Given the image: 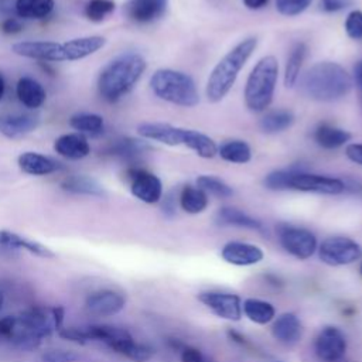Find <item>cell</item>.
<instances>
[{
	"label": "cell",
	"instance_id": "6da1fadb",
	"mask_svg": "<svg viewBox=\"0 0 362 362\" xmlns=\"http://www.w3.org/2000/svg\"><path fill=\"white\" fill-rule=\"evenodd\" d=\"M58 335L78 344H85L86 341H100L115 352L124 355L133 362H147L154 355V349L151 346L136 342L129 331L113 325L99 324L88 327H68L61 328Z\"/></svg>",
	"mask_w": 362,
	"mask_h": 362
},
{
	"label": "cell",
	"instance_id": "7a4b0ae2",
	"mask_svg": "<svg viewBox=\"0 0 362 362\" xmlns=\"http://www.w3.org/2000/svg\"><path fill=\"white\" fill-rule=\"evenodd\" d=\"M354 81L337 62L322 61L310 66L300 76V90L310 99L332 102L349 93Z\"/></svg>",
	"mask_w": 362,
	"mask_h": 362
},
{
	"label": "cell",
	"instance_id": "3957f363",
	"mask_svg": "<svg viewBox=\"0 0 362 362\" xmlns=\"http://www.w3.org/2000/svg\"><path fill=\"white\" fill-rule=\"evenodd\" d=\"M146 68V59L136 52H126L113 58L98 76L99 95L107 102L119 100L134 88Z\"/></svg>",
	"mask_w": 362,
	"mask_h": 362
},
{
	"label": "cell",
	"instance_id": "277c9868",
	"mask_svg": "<svg viewBox=\"0 0 362 362\" xmlns=\"http://www.w3.org/2000/svg\"><path fill=\"white\" fill-rule=\"evenodd\" d=\"M257 47L256 37H247L238 42L212 69L206 82V98L209 102L222 100L232 89L240 69Z\"/></svg>",
	"mask_w": 362,
	"mask_h": 362
},
{
	"label": "cell",
	"instance_id": "5b68a950",
	"mask_svg": "<svg viewBox=\"0 0 362 362\" xmlns=\"http://www.w3.org/2000/svg\"><path fill=\"white\" fill-rule=\"evenodd\" d=\"M279 76V62L273 55L257 61L245 85V103L252 112H263L273 100Z\"/></svg>",
	"mask_w": 362,
	"mask_h": 362
},
{
	"label": "cell",
	"instance_id": "8992f818",
	"mask_svg": "<svg viewBox=\"0 0 362 362\" xmlns=\"http://www.w3.org/2000/svg\"><path fill=\"white\" fill-rule=\"evenodd\" d=\"M150 88L157 98L178 106L192 107L199 102L194 79L181 71L157 69L150 78Z\"/></svg>",
	"mask_w": 362,
	"mask_h": 362
},
{
	"label": "cell",
	"instance_id": "52a82bcc",
	"mask_svg": "<svg viewBox=\"0 0 362 362\" xmlns=\"http://www.w3.org/2000/svg\"><path fill=\"white\" fill-rule=\"evenodd\" d=\"M55 329L51 308H30L14 315L10 341L21 349H33Z\"/></svg>",
	"mask_w": 362,
	"mask_h": 362
},
{
	"label": "cell",
	"instance_id": "ba28073f",
	"mask_svg": "<svg viewBox=\"0 0 362 362\" xmlns=\"http://www.w3.org/2000/svg\"><path fill=\"white\" fill-rule=\"evenodd\" d=\"M281 189H296L303 192H317L338 195L345 191V182L339 178L311 174L298 168L280 170Z\"/></svg>",
	"mask_w": 362,
	"mask_h": 362
},
{
	"label": "cell",
	"instance_id": "9c48e42d",
	"mask_svg": "<svg viewBox=\"0 0 362 362\" xmlns=\"http://www.w3.org/2000/svg\"><path fill=\"white\" fill-rule=\"evenodd\" d=\"M318 255L328 266H345L361 259L362 247L351 238L331 236L322 240Z\"/></svg>",
	"mask_w": 362,
	"mask_h": 362
},
{
	"label": "cell",
	"instance_id": "30bf717a",
	"mask_svg": "<svg viewBox=\"0 0 362 362\" xmlns=\"http://www.w3.org/2000/svg\"><path fill=\"white\" fill-rule=\"evenodd\" d=\"M277 235L284 250L298 260L311 257L317 249V238L308 229L283 223L277 226Z\"/></svg>",
	"mask_w": 362,
	"mask_h": 362
},
{
	"label": "cell",
	"instance_id": "8fae6325",
	"mask_svg": "<svg viewBox=\"0 0 362 362\" xmlns=\"http://www.w3.org/2000/svg\"><path fill=\"white\" fill-rule=\"evenodd\" d=\"M13 52L42 62H57L66 61V47L65 42L57 41H21L11 47Z\"/></svg>",
	"mask_w": 362,
	"mask_h": 362
},
{
	"label": "cell",
	"instance_id": "7c38bea8",
	"mask_svg": "<svg viewBox=\"0 0 362 362\" xmlns=\"http://www.w3.org/2000/svg\"><path fill=\"white\" fill-rule=\"evenodd\" d=\"M127 178L130 181V191L137 199L146 204H156L161 199L163 184L153 173L143 168H130Z\"/></svg>",
	"mask_w": 362,
	"mask_h": 362
},
{
	"label": "cell",
	"instance_id": "4fadbf2b",
	"mask_svg": "<svg viewBox=\"0 0 362 362\" xmlns=\"http://www.w3.org/2000/svg\"><path fill=\"white\" fill-rule=\"evenodd\" d=\"M314 351L321 362H338L346 352V339L337 327H325L315 338Z\"/></svg>",
	"mask_w": 362,
	"mask_h": 362
},
{
	"label": "cell",
	"instance_id": "5bb4252c",
	"mask_svg": "<svg viewBox=\"0 0 362 362\" xmlns=\"http://www.w3.org/2000/svg\"><path fill=\"white\" fill-rule=\"evenodd\" d=\"M198 300L204 305H206L215 315L223 320L239 321L242 317V301L236 294L204 291L198 294Z\"/></svg>",
	"mask_w": 362,
	"mask_h": 362
},
{
	"label": "cell",
	"instance_id": "9a60e30c",
	"mask_svg": "<svg viewBox=\"0 0 362 362\" xmlns=\"http://www.w3.org/2000/svg\"><path fill=\"white\" fill-rule=\"evenodd\" d=\"M168 0H127L124 14L137 24H148L165 14Z\"/></svg>",
	"mask_w": 362,
	"mask_h": 362
},
{
	"label": "cell",
	"instance_id": "2e32d148",
	"mask_svg": "<svg viewBox=\"0 0 362 362\" xmlns=\"http://www.w3.org/2000/svg\"><path fill=\"white\" fill-rule=\"evenodd\" d=\"M40 124V116L37 113L20 112V113H6L0 116V133L7 139L23 137Z\"/></svg>",
	"mask_w": 362,
	"mask_h": 362
},
{
	"label": "cell",
	"instance_id": "e0dca14e",
	"mask_svg": "<svg viewBox=\"0 0 362 362\" xmlns=\"http://www.w3.org/2000/svg\"><path fill=\"white\" fill-rule=\"evenodd\" d=\"M137 133L148 140H154L167 146H180L184 144L185 129L168 124V123H141L137 127Z\"/></svg>",
	"mask_w": 362,
	"mask_h": 362
},
{
	"label": "cell",
	"instance_id": "ac0fdd59",
	"mask_svg": "<svg viewBox=\"0 0 362 362\" xmlns=\"http://www.w3.org/2000/svg\"><path fill=\"white\" fill-rule=\"evenodd\" d=\"M221 256L226 263L235 266H252L263 259V250L252 243L228 242L222 247Z\"/></svg>",
	"mask_w": 362,
	"mask_h": 362
},
{
	"label": "cell",
	"instance_id": "d6986e66",
	"mask_svg": "<svg viewBox=\"0 0 362 362\" xmlns=\"http://www.w3.org/2000/svg\"><path fill=\"white\" fill-rule=\"evenodd\" d=\"M124 297L120 293L113 290H100L95 291L86 298V310L92 314L109 317L117 314L124 307Z\"/></svg>",
	"mask_w": 362,
	"mask_h": 362
},
{
	"label": "cell",
	"instance_id": "ffe728a7",
	"mask_svg": "<svg viewBox=\"0 0 362 362\" xmlns=\"http://www.w3.org/2000/svg\"><path fill=\"white\" fill-rule=\"evenodd\" d=\"M0 249L1 250H27L35 256L40 257H54V252L51 249H48L47 246L35 242V240H30L16 232H10V230H0Z\"/></svg>",
	"mask_w": 362,
	"mask_h": 362
},
{
	"label": "cell",
	"instance_id": "44dd1931",
	"mask_svg": "<svg viewBox=\"0 0 362 362\" xmlns=\"http://www.w3.org/2000/svg\"><path fill=\"white\" fill-rule=\"evenodd\" d=\"M54 150L65 158L81 160L90 153V146L81 133H66L54 141Z\"/></svg>",
	"mask_w": 362,
	"mask_h": 362
},
{
	"label": "cell",
	"instance_id": "7402d4cb",
	"mask_svg": "<svg viewBox=\"0 0 362 362\" xmlns=\"http://www.w3.org/2000/svg\"><path fill=\"white\" fill-rule=\"evenodd\" d=\"M17 163L21 171L30 175H48L61 168L59 163L51 157L34 151H25L20 154Z\"/></svg>",
	"mask_w": 362,
	"mask_h": 362
},
{
	"label": "cell",
	"instance_id": "603a6c76",
	"mask_svg": "<svg viewBox=\"0 0 362 362\" xmlns=\"http://www.w3.org/2000/svg\"><path fill=\"white\" fill-rule=\"evenodd\" d=\"M16 93L18 100L28 109H38L47 98L42 85L31 76H23L18 79L16 85Z\"/></svg>",
	"mask_w": 362,
	"mask_h": 362
},
{
	"label": "cell",
	"instance_id": "cb8c5ba5",
	"mask_svg": "<svg viewBox=\"0 0 362 362\" xmlns=\"http://www.w3.org/2000/svg\"><path fill=\"white\" fill-rule=\"evenodd\" d=\"M105 44L106 40L102 35H88L68 40L65 41L66 61H78L85 57H89L99 51Z\"/></svg>",
	"mask_w": 362,
	"mask_h": 362
},
{
	"label": "cell",
	"instance_id": "d4e9b609",
	"mask_svg": "<svg viewBox=\"0 0 362 362\" xmlns=\"http://www.w3.org/2000/svg\"><path fill=\"white\" fill-rule=\"evenodd\" d=\"M215 221L221 226H238V228H246L253 230H263V225L259 219L232 206L221 208L216 212Z\"/></svg>",
	"mask_w": 362,
	"mask_h": 362
},
{
	"label": "cell",
	"instance_id": "484cf974",
	"mask_svg": "<svg viewBox=\"0 0 362 362\" xmlns=\"http://www.w3.org/2000/svg\"><path fill=\"white\" fill-rule=\"evenodd\" d=\"M272 334L283 344H294L301 337V322L293 313H284L273 322Z\"/></svg>",
	"mask_w": 362,
	"mask_h": 362
},
{
	"label": "cell",
	"instance_id": "4316f807",
	"mask_svg": "<svg viewBox=\"0 0 362 362\" xmlns=\"http://www.w3.org/2000/svg\"><path fill=\"white\" fill-rule=\"evenodd\" d=\"M61 187L64 191L76 195H89L99 198L106 195L103 187L89 175H69L61 182Z\"/></svg>",
	"mask_w": 362,
	"mask_h": 362
},
{
	"label": "cell",
	"instance_id": "83f0119b",
	"mask_svg": "<svg viewBox=\"0 0 362 362\" xmlns=\"http://www.w3.org/2000/svg\"><path fill=\"white\" fill-rule=\"evenodd\" d=\"M314 140L320 147L327 150H334L346 144L351 140V133L344 129L322 123L315 129Z\"/></svg>",
	"mask_w": 362,
	"mask_h": 362
},
{
	"label": "cell",
	"instance_id": "f1b7e54d",
	"mask_svg": "<svg viewBox=\"0 0 362 362\" xmlns=\"http://www.w3.org/2000/svg\"><path fill=\"white\" fill-rule=\"evenodd\" d=\"M147 150H150V146L146 141L132 139V137H122L115 140L107 147L106 153L122 160H134L143 153H146Z\"/></svg>",
	"mask_w": 362,
	"mask_h": 362
},
{
	"label": "cell",
	"instance_id": "f546056e",
	"mask_svg": "<svg viewBox=\"0 0 362 362\" xmlns=\"http://www.w3.org/2000/svg\"><path fill=\"white\" fill-rule=\"evenodd\" d=\"M54 6V0H16L14 8L21 18L41 20L51 14Z\"/></svg>",
	"mask_w": 362,
	"mask_h": 362
},
{
	"label": "cell",
	"instance_id": "4dcf8cb0",
	"mask_svg": "<svg viewBox=\"0 0 362 362\" xmlns=\"http://www.w3.org/2000/svg\"><path fill=\"white\" fill-rule=\"evenodd\" d=\"M184 146L194 150L202 158H212L218 153V147L209 136L192 129H185Z\"/></svg>",
	"mask_w": 362,
	"mask_h": 362
},
{
	"label": "cell",
	"instance_id": "1f68e13d",
	"mask_svg": "<svg viewBox=\"0 0 362 362\" xmlns=\"http://www.w3.org/2000/svg\"><path fill=\"white\" fill-rule=\"evenodd\" d=\"M222 160L236 164H245L252 158V150L245 140H228L218 147Z\"/></svg>",
	"mask_w": 362,
	"mask_h": 362
},
{
	"label": "cell",
	"instance_id": "d6a6232c",
	"mask_svg": "<svg viewBox=\"0 0 362 362\" xmlns=\"http://www.w3.org/2000/svg\"><path fill=\"white\" fill-rule=\"evenodd\" d=\"M242 310L245 315L256 324H267L276 314V310L270 303L257 298H246L242 304Z\"/></svg>",
	"mask_w": 362,
	"mask_h": 362
},
{
	"label": "cell",
	"instance_id": "836d02e7",
	"mask_svg": "<svg viewBox=\"0 0 362 362\" xmlns=\"http://www.w3.org/2000/svg\"><path fill=\"white\" fill-rule=\"evenodd\" d=\"M307 51H308V48L304 42H297L294 45V48L291 49L290 57L286 64V69H284V85L287 88H291L297 83V81L300 78V69H301L303 61L305 59Z\"/></svg>",
	"mask_w": 362,
	"mask_h": 362
},
{
	"label": "cell",
	"instance_id": "e575fe53",
	"mask_svg": "<svg viewBox=\"0 0 362 362\" xmlns=\"http://www.w3.org/2000/svg\"><path fill=\"white\" fill-rule=\"evenodd\" d=\"M294 123V115L290 110H273L266 113L262 119H260V130L269 134L273 133H280L286 129H288L291 124Z\"/></svg>",
	"mask_w": 362,
	"mask_h": 362
},
{
	"label": "cell",
	"instance_id": "d590c367",
	"mask_svg": "<svg viewBox=\"0 0 362 362\" xmlns=\"http://www.w3.org/2000/svg\"><path fill=\"white\" fill-rule=\"evenodd\" d=\"M180 205L188 214H201L208 206V195L198 187L185 185L180 194Z\"/></svg>",
	"mask_w": 362,
	"mask_h": 362
},
{
	"label": "cell",
	"instance_id": "8d00e7d4",
	"mask_svg": "<svg viewBox=\"0 0 362 362\" xmlns=\"http://www.w3.org/2000/svg\"><path fill=\"white\" fill-rule=\"evenodd\" d=\"M69 126L78 130L81 134H90L96 136L100 134L105 129L103 117L96 113H76L71 116Z\"/></svg>",
	"mask_w": 362,
	"mask_h": 362
},
{
	"label": "cell",
	"instance_id": "74e56055",
	"mask_svg": "<svg viewBox=\"0 0 362 362\" xmlns=\"http://www.w3.org/2000/svg\"><path fill=\"white\" fill-rule=\"evenodd\" d=\"M197 185L205 194H211L218 198H228L233 194L232 188L218 177L214 175H201L197 178Z\"/></svg>",
	"mask_w": 362,
	"mask_h": 362
},
{
	"label": "cell",
	"instance_id": "f35d334b",
	"mask_svg": "<svg viewBox=\"0 0 362 362\" xmlns=\"http://www.w3.org/2000/svg\"><path fill=\"white\" fill-rule=\"evenodd\" d=\"M115 10L113 0H89L85 6V16L93 23H100Z\"/></svg>",
	"mask_w": 362,
	"mask_h": 362
},
{
	"label": "cell",
	"instance_id": "ab89813d",
	"mask_svg": "<svg viewBox=\"0 0 362 362\" xmlns=\"http://www.w3.org/2000/svg\"><path fill=\"white\" fill-rule=\"evenodd\" d=\"M313 0H276V8L280 14L294 17L301 14Z\"/></svg>",
	"mask_w": 362,
	"mask_h": 362
},
{
	"label": "cell",
	"instance_id": "60d3db41",
	"mask_svg": "<svg viewBox=\"0 0 362 362\" xmlns=\"http://www.w3.org/2000/svg\"><path fill=\"white\" fill-rule=\"evenodd\" d=\"M345 31L352 40H362V11L354 10L345 20Z\"/></svg>",
	"mask_w": 362,
	"mask_h": 362
},
{
	"label": "cell",
	"instance_id": "b9f144b4",
	"mask_svg": "<svg viewBox=\"0 0 362 362\" xmlns=\"http://www.w3.org/2000/svg\"><path fill=\"white\" fill-rule=\"evenodd\" d=\"M42 362H75L78 355L72 351L65 349H49L42 354Z\"/></svg>",
	"mask_w": 362,
	"mask_h": 362
},
{
	"label": "cell",
	"instance_id": "7bdbcfd3",
	"mask_svg": "<svg viewBox=\"0 0 362 362\" xmlns=\"http://www.w3.org/2000/svg\"><path fill=\"white\" fill-rule=\"evenodd\" d=\"M354 0H320V7L325 13H337L349 7Z\"/></svg>",
	"mask_w": 362,
	"mask_h": 362
},
{
	"label": "cell",
	"instance_id": "ee69618b",
	"mask_svg": "<svg viewBox=\"0 0 362 362\" xmlns=\"http://www.w3.org/2000/svg\"><path fill=\"white\" fill-rule=\"evenodd\" d=\"M204 355L194 346H184L181 351V362H204Z\"/></svg>",
	"mask_w": 362,
	"mask_h": 362
},
{
	"label": "cell",
	"instance_id": "f6af8a7d",
	"mask_svg": "<svg viewBox=\"0 0 362 362\" xmlns=\"http://www.w3.org/2000/svg\"><path fill=\"white\" fill-rule=\"evenodd\" d=\"M23 30V24L18 18L16 17H8L6 18L3 23H1V31L4 34H8V35H13V34H17Z\"/></svg>",
	"mask_w": 362,
	"mask_h": 362
},
{
	"label": "cell",
	"instance_id": "bcb514c9",
	"mask_svg": "<svg viewBox=\"0 0 362 362\" xmlns=\"http://www.w3.org/2000/svg\"><path fill=\"white\" fill-rule=\"evenodd\" d=\"M345 154L351 161L362 165V143L348 144L345 148Z\"/></svg>",
	"mask_w": 362,
	"mask_h": 362
},
{
	"label": "cell",
	"instance_id": "7dc6e473",
	"mask_svg": "<svg viewBox=\"0 0 362 362\" xmlns=\"http://www.w3.org/2000/svg\"><path fill=\"white\" fill-rule=\"evenodd\" d=\"M13 324H14V315H7L0 320V338L8 339L13 331Z\"/></svg>",
	"mask_w": 362,
	"mask_h": 362
},
{
	"label": "cell",
	"instance_id": "c3c4849f",
	"mask_svg": "<svg viewBox=\"0 0 362 362\" xmlns=\"http://www.w3.org/2000/svg\"><path fill=\"white\" fill-rule=\"evenodd\" d=\"M52 311V318H54V325L55 329H61L62 328V322H64V315H65V310L62 305H55L51 308Z\"/></svg>",
	"mask_w": 362,
	"mask_h": 362
},
{
	"label": "cell",
	"instance_id": "681fc988",
	"mask_svg": "<svg viewBox=\"0 0 362 362\" xmlns=\"http://www.w3.org/2000/svg\"><path fill=\"white\" fill-rule=\"evenodd\" d=\"M354 81L361 92V99H362V61L356 62V65L354 66Z\"/></svg>",
	"mask_w": 362,
	"mask_h": 362
},
{
	"label": "cell",
	"instance_id": "f907efd6",
	"mask_svg": "<svg viewBox=\"0 0 362 362\" xmlns=\"http://www.w3.org/2000/svg\"><path fill=\"white\" fill-rule=\"evenodd\" d=\"M163 211L168 215L173 216L175 212V204H174V198L171 195H168L167 198H164V204H163Z\"/></svg>",
	"mask_w": 362,
	"mask_h": 362
},
{
	"label": "cell",
	"instance_id": "816d5d0a",
	"mask_svg": "<svg viewBox=\"0 0 362 362\" xmlns=\"http://www.w3.org/2000/svg\"><path fill=\"white\" fill-rule=\"evenodd\" d=\"M269 3V0H243V4L250 10H259L264 7Z\"/></svg>",
	"mask_w": 362,
	"mask_h": 362
},
{
	"label": "cell",
	"instance_id": "f5cc1de1",
	"mask_svg": "<svg viewBox=\"0 0 362 362\" xmlns=\"http://www.w3.org/2000/svg\"><path fill=\"white\" fill-rule=\"evenodd\" d=\"M228 335L230 337V339H233L235 342H238V344H245L246 342V339H245V337H242L239 332H236V331H228Z\"/></svg>",
	"mask_w": 362,
	"mask_h": 362
},
{
	"label": "cell",
	"instance_id": "db71d44e",
	"mask_svg": "<svg viewBox=\"0 0 362 362\" xmlns=\"http://www.w3.org/2000/svg\"><path fill=\"white\" fill-rule=\"evenodd\" d=\"M4 90H6V82H4V78H3V75L0 72V100L4 96Z\"/></svg>",
	"mask_w": 362,
	"mask_h": 362
},
{
	"label": "cell",
	"instance_id": "11a10c76",
	"mask_svg": "<svg viewBox=\"0 0 362 362\" xmlns=\"http://www.w3.org/2000/svg\"><path fill=\"white\" fill-rule=\"evenodd\" d=\"M3 300H4V297H3V293L0 291V308H1V305H3Z\"/></svg>",
	"mask_w": 362,
	"mask_h": 362
},
{
	"label": "cell",
	"instance_id": "9f6ffc18",
	"mask_svg": "<svg viewBox=\"0 0 362 362\" xmlns=\"http://www.w3.org/2000/svg\"><path fill=\"white\" fill-rule=\"evenodd\" d=\"M359 270H361V274H362V263H361V267H359Z\"/></svg>",
	"mask_w": 362,
	"mask_h": 362
},
{
	"label": "cell",
	"instance_id": "6f0895ef",
	"mask_svg": "<svg viewBox=\"0 0 362 362\" xmlns=\"http://www.w3.org/2000/svg\"><path fill=\"white\" fill-rule=\"evenodd\" d=\"M204 362H212V361H208V359H204Z\"/></svg>",
	"mask_w": 362,
	"mask_h": 362
}]
</instances>
